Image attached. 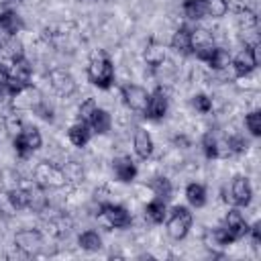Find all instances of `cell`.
Segmentation results:
<instances>
[{"label":"cell","mask_w":261,"mask_h":261,"mask_svg":"<svg viewBox=\"0 0 261 261\" xmlns=\"http://www.w3.org/2000/svg\"><path fill=\"white\" fill-rule=\"evenodd\" d=\"M63 169V173H65V177L67 179H82V175H84V169H82V165H77L75 161H69V163H65V167H61Z\"/></svg>","instance_id":"obj_39"},{"label":"cell","mask_w":261,"mask_h":261,"mask_svg":"<svg viewBox=\"0 0 261 261\" xmlns=\"http://www.w3.org/2000/svg\"><path fill=\"white\" fill-rule=\"evenodd\" d=\"M88 124H90V128H92L94 133H98V135H104V133H108V130H110L112 118H110V114H108L106 110H102V108H96V110H94V114L90 116Z\"/></svg>","instance_id":"obj_18"},{"label":"cell","mask_w":261,"mask_h":261,"mask_svg":"<svg viewBox=\"0 0 261 261\" xmlns=\"http://www.w3.org/2000/svg\"><path fill=\"white\" fill-rule=\"evenodd\" d=\"M35 112H37L41 118H45V120H53V110H51V108H47L43 100H41V102L35 106Z\"/></svg>","instance_id":"obj_42"},{"label":"cell","mask_w":261,"mask_h":261,"mask_svg":"<svg viewBox=\"0 0 261 261\" xmlns=\"http://www.w3.org/2000/svg\"><path fill=\"white\" fill-rule=\"evenodd\" d=\"M145 214H147V218H149L151 222H155V224L163 222V220H165V216H167V206H165V200H161V198L151 200V202L145 206Z\"/></svg>","instance_id":"obj_20"},{"label":"cell","mask_w":261,"mask_h":261,"mask_svg":"<svg viewBox=\"0 0 261 261\" xmlns=\"http://www.w3.org/2000/svg\"><path fill=\"white\" fill-rule=\"evenodd\" d=\"M69 141L75 145V147H84L88 141H90V135H92V130H90V124H86V122H75L71 128H69Z\"/></svg>","instance_id":"obj_21"},{"label":"cell","mask_w":261,"mask_h":261,"mask_svg":"<svg viewBox=\"0 0 261 261\" xmlns=\"http://www.w3.org/2000/svg\"><path fill=\"white\" fill-rule=\"evenodd\" d=\"M8 196H10V202L16 208V212L29 208V192L24 188H14V190L8 192Z\"/></svg>","instance_id":"obj_30"},{"label":"cell","mask_w":261,"mask_h":261,"mask_svg":"<svg viewBox=\"0 0 261 261\" xmlns=\"http://www.w3.org/2000/svg\"><path fill=\"white\" fill-rule=\"evenodd\" d=\"M253 198V190H251V184L247 177L243 175H237L232 179V186H230V200L237 204V206H247Z\"/></svg>","instance_id":"obj_13"},{"label":"cell","mask_w":261,"mask_h":261,"mask_svg":"<svg viewBox=\"0 0 261 261\" xmlns=\"http://www.w3.org/2000/svg\"><path fill=\"white\" fill-rule=\"evenodd\" d=\"M173 143H175V145H188V139H186V137H175Z\"/></svg>","instance_id":"obj_45"},{"label":"cell","mask_w":261,"mask_h":261,"mask_svg":"<svg viewBox=\"0 0 261 261\" xmlns=\"http://www.w3.org/2000/svg\"><path fill=\"white\" fill-rule=\"evenodd\" d=\"M4 128H6V133H8V135L16 137V135H20V133H22L24 124H22V120H20L16 114H8V116L4 118Z\"/></svg>","instance_id":"obj_34"},{"label":"cell","mask_w":261,"mask_h":261,"mask_svg":"<svg viewBox=\"0 0 261 261\" xmlns=\"http://www.w3.org/2000/svg\"><path fill=\"white\" fill-rule=\"evenodd\" d=\"M212 69H226L230 65V55L226 49H220V47H214V53L210 55V59L206 61Z\"/></svg>","instance_id":"obj_26"},{"label":"cell","mask_w":261,"mask_h":261,"mask_svg":"<svg viewBox=\"0 0 261 261\" xmlns=\"http://www.w3.org/2000/svg\"><path fill=\"white\" fill-rule=\"evenodd\" d=\"M6 69H8V75H10V77H16V80H20V82L31 84V82H29V80H31V65H29V61L24 59V55L18 57V59H14Z\"/></svg>","instance_id":"obj_19"},{"label":"cell","mask_w":261,"mask_h":261,"mask_svg":"<svg viewBox=\"0 0 261 261\" xmlns=\"http://www.w3.org/2000/svg\"><path fill=\"white\" fill-rule=\"evenodd\" d=\"M6 80H8V69L0 61V94H6Z\"/></svg>","instance_id":"obj_43"},{"label":"cell","mask_w":261,"mask_h":261,"mask_svg":"<svg viewBox=\"0 0 261 261\" xmlns=\"http://www.w3.org/2000/svg\"><path fill=\"white\" fill-rule=\"evenodd\" d=\"M259 63V43L255 45H247L234 59H230V65L234 67V73L237 75H249Z\"/></svg>","instance_id":"obj_4"},{"label":"cell","mask_w":261,"mask_h":261,"mask_svg":"<svg viewBox=\"0 0 261 261\" xmlns=\"http://www.w3.org/2000/svg\"><path fill=\"white\" fill-rule=\"evenodd\" d=\"M14 245L27 253V255H33V253H39L41 247H43V237L39 230L35 228H24V230H18L14 234Z\"/></svg>","instance_id":"obj_9"},{"label":"cell","mask_w":261,"mask_h":261,"mask_svg":"<svg viewBox=\"0 0 261 261\" xmlns=\"http://www.w3.org/2000/svg\"><path fill=\"white\" fill-rule=\"evenodd\" d=\"M167 114V96L161 88H157L153 94H149V102L145 108V116L151 120H159Z\"/></svg>","instance_id":"obj_11"},{"label":"cell","mask_w":261,"mask_h":261,"mask_svg":"<svg viewBox=\"0 0 261 261\" xmlns=\"http://www.w3.org/2000/svg\"><path fill=\"white\" fill-rule=\"evenodd\" d=\"M149 188L155 192V196L157 198H161V200H167L169 196H171V181L167 179V177H163V175H157V177H153L151 179V184H149Z\"/></svg>","instance_id":"obj_24"},{"label":"cell","mask_w":261,"mask_h":261,"mask_svg":"<svg viewBox=\"0 0 261 261\" xmlns=\"http://www.w3.org/2000/svg\"><path fill=\"white\" fill-rule=\"evenodd\" d=\"M22 18L14 10H4L0 12V31H4L8 37H14L18 31H22Z\"/></svg>","instance_id":"obj_17"},{"label":"cell","mask_w":261,"mask_h":261,"mask_svg":"<svg viewBox=\"0 0 261 261\" xmlns=\"http://www.w3.org/2000/svg\"><path fill=\"white\" fill-rule=\"evenodd\" d=\"M186 198H188V202H190L192 206L200 208V206L206 204V188H204L202 184H188V188H186Z\"/></svg>","instance_id":"obj_23"},{"label":"cell","mask_w":261,"mask_h":261,"mask_svg":"<svg viewBox=\"0 0 261 261\" xmlns=\"http://www.w3.org/2000/svg\"><path fill=\"white\" fill-rule=\"evenodd\" d=\"M133 145H135V151H137V155H139L141 159L151 157V153H153V139H151V135H149L145 128H137V130H135Z\"/></svg>","instance_id":"obj_15"},{"label":"cell","mask_w":261,"mask_h":261,"mask_svg":"<svg viewBox=\"0 0 261 261\" xmlns=\"http://www.w3.org/2000/svg\"><path fill=\"white\" fill-rule=\"evenodd\" d=\"M171 49L181 53V55H188L192 53V29L188 27H179L173 37H171Z\"/></svg>","instance_id":"obj_14"},{"label":"cell","mask_w":261,"mask_h":261,"mask_svg":"<svg viewBox=\"0 0 261 261\" xmlns=\"http://www.w3.org/2000/svg\"><path fill=\"white\" fill-rule=\"evenodd\" d=\"M226 143H228L230 153H243V151H247V147H249L247 139H245V137H239V135L228 137V139H226Z\"/></svg>","instance_id":"obj_37"},{"label":"cell","mask_w":261,"mask_h":261,"mask_svg":"<svg viewBox=\"0 0 261 261\" xmlns=\"http://www.w3.org/2000/svg\"><path fill=\"white\" fill-rule=\"evenodd\" d=\"M216 137L212 135V133H206L204 137H202V151H204V155L208 157V159H216Z\"/></svg>","instance_id":"obj_35"},{"label":"cell","mask_w":261,"mask_h":261,"mask_svg":"<svg viewBox=\"0 0 261 261\" xmlns=\"http://www.w3.org/2000/svg\"><path fill=\"white\" fill-rule=\"evenodd\" d=\"M49 84L59 96H71L75 92V80L63 67H55L49 71Z\"/></svg>","instance_id":"obj_7"},{"label":"cell","mask_w":261,"mask_h":261,"mask_svg":"<svg viewBox=\"0 0 261 261\" xmlns=\"http://www.w3.org/2000/svg\"><path fill=\"white\" fill-rule=\"evenodd\" d=\"M222 228L226 230V234H228L230 243L239 241L241 237H245V234L249 232V224H247L245 216H243L237 208L228 210V214H226V218H224V226H222Z\"/></svg>","instance_id":"obj_10"},{"label":"cell","mask_w":261,"mask_h":261,"mask_svg":"<svg viewBox=\"0 0 261 261\" xmlns=\"http://www.w3.org/2000/svg\"><path fill=\"white\" fill-rule=\"evenodd\" d=\"M194 53H196V57L200 59V61H208L210 59V55L214 53V45H206V47H196V49H192Z\"/></svg>","instance_id":"obj_41"},{"label":"cell","mask_w":261,"mask_h":261,"mask_svg":"<svg viewBox=\"0 0 261 261\" xmlns=\"http://www.w3.org/2000/svg\"><path fill=\"white\" fill-rule=\"evenodd\" d=\"M35 181L45 190V188H61V186H65L67 177H65L61 167H57V165H53L49 161H41L35 167Z\"/></svg>","instance_id":"obj_2"},{"label":"cell","mask_w":261,"mask_h":261,"mask_svg":"<svg viewBox=\"0 0 261 261\" xmlns=\"http://www.w3.org/2000/svg\"><path fill=\"white\" fill-rule=\"evenodd\" d=\"M96 108H98V106H96L94 98H88L86 102H82V106H80V110H77L80 122H86V124H88V120H90V116L94 114V110H96Z\"/></svg>","instance_id":"obj_36"},{"label":"cell","mask_w":261,"mask_h":261,"mask_svg":"<svg viewBox=\"0 0 261 261\" xmlns=\"http://www.w3.org/2000/svg\"><path fill=\"white\" fill-rule=\"evenodd\" d=\"M245 124H247V128L251 130L253 137H259V135H261V112H259V110L249 112V114L245 116Z\"/></svg>","instance_id":"obj_33"},{"label":"cell","mask_w":261,"mask_h":261,"mask_svg":"<svg viewBox=\"0 0 261 261\" xmlns=\"http://www.w3.org/2000/svg\"><path fill=\"white\" fill-rule=\"evenodd\" d=\"M39 102H41V92L37 88H33L31 84L12 96V106L16 110H35V106Z\"/></svg>","instance_id":"obj_12"},{"label":"cell","mask_w":261,"mask_h":261,"mask_svg":"<svg viewBox=\"0 0 261 261\" xmlns=\"http://www.w3.org/2000/svg\"><path fill=\"white\" fill-rule=\"evenodd\" d=\"M88 80L94 86L102 88V90L112 86V82H114V65H112V61L104 53H100L98 57H94L90 61V65H88Z\"/></svg>","instance_id":"obj_1"},{"label":"cell","mask_w":261,"mask_h":261,"mask_svg":"<svg viewBox=\"0 0 261 261\" xmlns=\"http://www.w3.org/2000/svg\"><path fill=\"white\" fill-rule=\"evenodd\" d=\"M77 241H80V247L86 249V251H98V249L102 247V239H100V234L94 232V230H86V232H82Z\"/></svg>","instance_id":"obj_28"},{"label":"cell","mask_w":261,"mask_h":261,"mask_svg":"<svg viewBox=\"0 0 261 261\" xmlns=\"http://www.w3.org/2000/svg\"><path fill=\"white\" fill-rule=\"evenodd\" d=\"M184 14L192 20H200L206 16V6L204 0H186L184 2Z\"/></svg>","instance_id":"obj_25"},{"label":"cell","mask_w":261,"mask_h":261,"mask_svg":"<svg viewBox=\"0 0 261 261\" xmlns=\"http://www.w3.org/2000/svg\"><path fill=\"white\" fill-rule=\"evenodd\" d=\"M0 212H4V214H8V216L16 212V208H14L12 202H10L8 192H0Z\"/></svg>","instance_id":"obj_40"},{"label":"cell","mask_w":261,"mask_h":261,"mask_svg":"<svg viewBox=\"0 0 261 261\" xmlns=\"http://www.w3.org/2000/svg\"><path fill=\"white\" fill-rule=\"evenodd\" d=\"M41 143H43L41 133L35 126H24L22 133L14 137V149L20 157H29L33 151H37L41 147Z\"/></svg>","instance_id":"obj_5"},{"label":"cell","mask_w":261,"mask_h":261,"mask_svg":"<svg viewBox=\"0 0 261 261\" xmlns=\"http://www.w3.org/2000/svg\"><path fill=\"white\" fill-rule=\"evenodd\" d=\"M237 22L243 31H253L257 27V14L251 8H241L237 12Z\"/></svg>","instance_id":"obj_29"},{"label":"cell","mask_w":261,"mask_h":261,"mask_svg":"<svg viewBox=\"0 0 261 261\" xmlns=\"http://www.w3.org/2000/svg\"><path fill=\"white\" fill-rule=\"evenodd\" d=\"M206 45H214L212 33H208L206 29H196V31H192V49H196V47H206Z\"/></svg>","instance_id":"obj_32"},{"label":"cell","mask_w":261,"mask_h":261,"mask_svg":"<svg viewBox=\"0 0 261 261\" xmlns=\"http://www.w3.org/2000/svg\"><path fill=\"white\" fill-rule=\"evenodd\" d=\"M249 230H251V234H253V243L259 245V241H261V222H255Z\"/></svg>","instance_id":"obj_44"},{"label":"cell","mask_w":261,"mask_h":261,"mask_svg":"<svg viewBox=\"0 0 261 261\" xmlns=\"http://www.w3.org/2000/svg\"><path fill=\"white\" fill-rule=\"evenodd\" d=\"M120 94H122V98H124V104H126L130 110L145 112L147 102H149V92H147L143 86L126 84V86L120 88Z\"/></svg>","instance_id":"obj_6"},{"label":"cell","mask_w":261,"mask_h":261,"mask_svg":"<svg viewBox=\"0 0 261 261\" xmlns=\"http://www.w3.org/2000/svg\"><path fill=\"white\" fill-rule=\"evenodd\" d=\"M27 192H29V208H33V210H43V208L47 206L45 192H43V188H41L39 184H37L35 188H29Z\"/></svg>","instance_id":"obj_27"},{"label":"cell","mask_w":261,"mask_h":261,"mask_svg":"<svg viewBox=\"0 0 261 261\" xmlns=\"http://www.w3.org/2000/svg\"><path fill=\"white\" fill-rule=\"evenodd\" d=\"M100 214H102V218L106 220L108 226L126 228V226L130 224V214H128L126 208L120 206V204H102Z\"/></svg>","instance_id":"obj_8"},{"label":"cell","mask_w":261,"mask_h":261,"mask_svg":"<svg viewBox=\"0 0 261 261\" xmlns=\"http://www.w3.org/2000/svg\"><path fill=\"white\" fill-rule=\"evenodd\" d=\"M192 104H194V108H196L198 112H202V114H206V112H210V110H212V100H210L208 96H204V94L194 96Z\"/></svg>","instance_id":"obj_38"},{"label":"cell","mask_w":261,"mask_h":261,"mask_svg":"<svg viewBox=\"0 0 261 261\" xmlns=\"http://www.w3.org/2000/svg\"><path fill=\"white\" fill-rule=\"evenodd\" d=\"M190 226H192V212H190V208L175 206L171 210L169 218H167V232H169V237L179 241V239H184L188 234Z\"/></svg>","instance_id":"obj_3"},{"label":"cell","mask_w":261,"mask_h":261,"mask_svg":"<svg viewBox=\"0 0 261 261\" xmlns=\"http://www.w3.org/2000/svg\"><path fill=\"white\" fill-rule=\"evenodd\" d=\"M112 169H114V173H116V177L120 181H133L135 175H137V165H135V161L130 157H118V159H114Z\"/></svg>","instance_id":"obj_16"},{"label":"cell","mask_w":261,"mask_h":261,"mask_svg":"<svg viewBox=\"0 0 261 261\" xmlns=\"http://www.w3.org/2000/svg\"><path fill=\"white\" fill-rule=\"evenodd\" d=\"M145 61L153 67H159L163 61H165V47L161 43H149L147 49H145Z\"/></svg>","instance_id":"obj_22"},{"label":"cell","mask_w":261,"mask_h":261,"mask_svg":"<svg viewBox=\"0 0 261 261\" xmlns=\"http://www.w3.org/2000/svg\"><path fill=\"white\" fill-rule=\"evenodd\" d=\"M204 6H206V14L214 16V18L224 16L226 10H228V2L226 0H204Z\"/></svg>","instance_id":"obj_31"}]
</instances>
